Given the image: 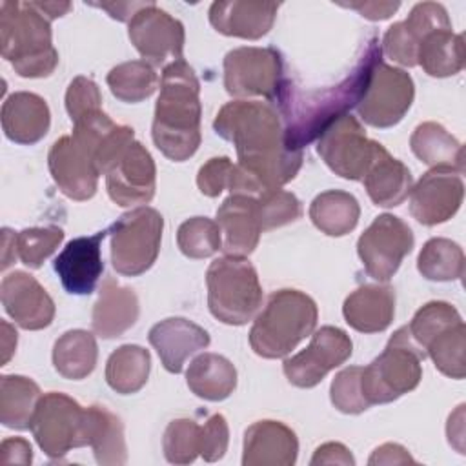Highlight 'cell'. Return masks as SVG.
Here are the masks:
<instances>
[{
    "label": "cell",
    "instance_id": "6da1fadb",
    "mask_svg": "<svg viewBox=\"0 0 466 466\" xmlns=\"http://www.w3.org/2000/svg\"><path fill=\"white\" fill-rule=\"evenodd\" d=\"M213 127L238 155L229 191L258 195L288 184L302 166V149L288 147L284 122L269 102L233 100L220 107Z\"/></svg>",
    "mask_w": 466,
    "mask_h": 466
},
{
    "label": "cell",
    "instance_id": "7a4b0ae2",
    "mask_svg": "<svg viewBox=\"0 0 466 466\" xmlns=\"http://www.w3.org/2000/svg\"><path fill=\"white\" fill-rule=\"evenodd\" d=\"M380 46L371 38L355 69L340 84L313 93H291L289 84L284 86L279 106L284 115V140L291 149H302L306 144L320 137V133L348 109L359 104L364 95L370 73L380 60Z\"/></svg>",
    "mask_w": 466,
    "mask_h": 466
},
{
    "label": "cell",
    "instance_id": "3957f363",
    "mask_svg": "<svg viewBox=\"0 0 466 466\" xmlns=\"http://www.w3.org/2000/svg\"><path fill=\"white\" fill-rule=\"evenodd\" d=\"M200 84L184 60L164 67L160 95L155 106L153 142L164 157L184 162L200 146Z\"/></svg>",
    "mask_w": 466,
    "mask_h": 466
},
{
    "label": "cell",
    "instance_id": "277c9868",
    "mask_svg": "<svg viewBox=\"0 0 466 466\" xmlns=\"http://www.w3.org/2000/svg\"><path fill=\"white\" fill-rule=\"evenodd\" d=\"M73 135L60 137L49 149L47 164L58 189L73 200H87L96 193V149L116 126L102 109L76 118Z\"/></svg>",
    "mask_w": 466,
    "mask_h": 466
},
{
    "label": "cell",
    "instance_id": "5b68a950",
    "mask_svg": "<svg viewBox=\"0 0 466 466\" xmlns=\"http://www.w3.org/2000/svg\"><path fill=\"white\" fill-rule=\"evenodd\" d=\"M0 44L2 56L20 76H49L58 64L49 18L35 2L5 0L0 4Z\"/></svg>",
    "mask_w": 466,
    "mask_h": 466
},
{
    "label": "cell",
    "instance_id": "8992f818",
    "mask_svg": "<svg viewBox=\"0 0 466 466\" xmlns=\"http://www.w3.org/2000/svg\"><path fill=\"white\" fill-rule=\"evenodd\" d=\"M317 319V304L306 293L299 289L275 291L251 326V350L264 359L286 357L313 333Z\"/></svg>",
    "mask_w": 466,
    "mask_h": 466
},
{
    "label": "cell",
    "instance_id": "52a82bcc",
    "mask_svg": "<svg viewBox=\"0 0 466 466\" xmlns=\"http://www.w3.org/2000/svg\"><path fill=\"white\" fill-rule=\"evenodd\" d=\"M208 306L215 319L229 326H242L253 319L262 288L257 269L246 257H220L206 271Z\"/></svg>",
    "mask_w": 466,
    "mask_h": 466
},
{
    "label": "cell",
    "instance_id": "ba28073f",
    "mask_svg": "<svg viewBox=\"0 0 466 466\" xmlns=\"http://www.w3.org/2000/svg\"><path fill=\"white\" fill-rule=\"evenodd\" d=\"M424 357L422 350L413 342L408 326L399 328L384 351L362 368L360 386L370 406L391 402L415 390L422 379Z\"/></svg>",
    "mask_w": 466,
    "mask_h": 466
},
{
    "label": "cell",
    "instance_id": "9c48e42d",
    "mask_svg": "<svg viewBox=\"0 0 466 466\" xmlns=\"http://www.w3.org/2000/svg\"><path fill=\"white\" fill-rule=\"evenodd\" d=\"M164 218L147 206L124 213L111 228V262L116 273L137 277L146 273L160 251Z\"/></svg>",
    "mask_w": 466,
    "mask_h": 466
},
{
    "label": "cell",
    "instance_id": "30bf717a",
    "mask_svg": "<svg viewBox=\"0 0 466 466\" xmlns=\"http://www.w3.org/2000/svg\"><path fill=\"white\" fill-rule=\"evenodd\" d=\"M29 430L40 450L51 459L87 446L86 408L64 393L49 391L40 397Z\"/></svg>",
    "mask_w": 466,
    "mask_h": 466
},
{
    "label": "cell",
    "instance_id": "8fae6325",
    "mask_svg": "<svg viewBox=\"0 0 466 466\" xmlns=\"http://www.w3.org/2000/svg\"><path fill=\"white\" fill-rule=\"evenodd\" d=\"M286 84L282 56L271 47H238L224 56V87L231 96L279 98Z\"/></svg>",
    "mask_w": 466,
    "mask_h": 466
},
{
    "label": "cell",
    "instance_id": "7c38bea8",
    "mask_svg": "<svg viewBox=\"0 0 466 466\" xmlns=\"http://www.w3.org/2000/svg\"><path fill=\"white\" fill-rule=\"evenodd\" d=\"M379 147V142L366 137L360 122L346 113L320 133L317 153L335 175L348 180H362Z\"/></svg>",
    "mask_w": 466,
    "mask_h": 466
},
{
    "label": "cell",
    "instance_id": "4fadbf2b",
    "mask_svg": "<svg viewBox=\"0 0 466 466\" xmlns=\"http://www.w3.org/2000/svg\"><path fill=\"white\" fill-rule=\"evenodd\" d=\"M413 96L415 86L411 76L399 67L384 64L380 58L370 73L357 111L373 127H391L408 113Z\"/></svg>",
    "mask_w": 466,
    "mask_h": 466
},
{
    "label": "cell",
    "instance_id": "5bb4252c",
    "mask_svg": "<svg viewBox=\"0 0 466 466\" xmlns=\"http://www.w3.org/2000/svg\"><path fill=\"white\" fill-rule=\"evenodd\" d=\"M411 248L413 233L410 226L390 213L379 215L357 242V253L366 273L380 282H386L395 275Z\"/></svg>",
    "mask_w": 466,
    "mask_h": 466
},
{
    "label": "cell",
    "instance_id": "9a60e30c",
    "mask_svg": "<svg viewBox=\"0 0 466 466\" xmlns=\"http://www.w3.org/2000/svg\"><path fill=\"white\" fill-rule=\"evenodd\" d=\"M353 351L351 339L335 326H322L300 353L284 360V375L297 388L317 386L326 373L344 364Z\"/></svg>",
    "mask_w": 466,
    "mask_h": 466
},
{
    "label": "cell",
    "instance_id": "2e32d148",
    "mask_svg": "<svg viewBox=\"0 0 466 466\" xmlns=\"http://www.w3.org/2000/svg\"><path fill=\"white\" fill-rule=\"evenodd\" d=\"M109 198L118 206L147 204L157 187V169L149 151L137 140L129 142L104 171Z\"/></svg>",
    "mask_w": 466,
    "mask_h": 466
},
{
    "label": "cell",
    "instance_id": "e0dca14e",
    "mask_svg": "<svg viewBox=\"0 0 466 466\" xmlns=\"http://www.w3.org/2000/svg\"><path fill=\"white\" fill-rule=\"evenodd\" d=\"M127 35L147 64L160 66L167 58L182 60L184 25L153 2H147L131 16Z\"/></svg>",
    "mask_w": 466,
    "mask_h": 466
},
{
    "label": "cell",
    "instance_id": "ac0fdd59",
    "mask_svg": "<svg viewBox=\"0 0 466 466\" xmlns=\"http://www.w3.org/2000/svg\"><path fill=\"white\" fill-rule=\"evenodd\" d=\"M464 184L461 173L450 167H431L410 193V213L424 226L450 220L461 208Z\"/></svg>",
    "mask_w": 466,
    "mask_h": 466
},
{
    "label": "cell",
    "instance_id": "d6986e66",
    "mask_svg": "<svg viewBox=\"0 0 466 466\" xmlns=\"http://www.w3.org/2000/svg\"><path fill=\"white\" fill-rule=\"evenodd\" d=\"M107 233L109 229L89 237H76L58 253L55 258V271L67 293L89 295L95 291L104 271L100 246Z\"/></svg>",
    "mask_w": 466,
    "mask_h": 466
},
{
    "label": "cell",
    "instance_id": "ffe728a7",
    "mask_svg": "<svg viewBox=\"0 0 466 466\" xmlns=\"http://www.w3.org/2000/svg\"><path fill=\"white\" fill-rule=\"evenodd\" d=\"M0 297L7 315L24 329H44L53 322V299L40 282L25 271H13L4 277Z\"/></svg>",
    "mask_w": 466,
    "mask_h": 466
},
{
    "label": "cell",
    "instance_id": "44dd1931",
    "mask_svg": "<svg viewBox=\"0 0 466 466\" xmlns=\"http://www.w3.org/2000/svg\"><path fill=\"white\" fill-rule=\"evenodd\" d=\"M441 27H451L446 9L437 2L417 4L406 20L388 27L382 47L384 53L408 67L417 66V49L422 38Z\"/></svg>",
    "mask_w": 466,
    "mask_h": 466
},
{
    "label": "cell",
    "instance_id": "7402d4cb",
    "mask_svg": "<svg viewBox=\"0 0 466 466\" xmlns=\"http://www.w3.org/2000/svg\"><path fill=\"white\" fill-rule=\"evenodd\" d=\"M217 224L224 233L226 255L248 257L253 253L262 233L257 197L231 193L217 209Z\"/></svg>",
    "mask_w": 466,
    "mask_h": 466
},
{
    "label": "cell",
    "instance_id": "603a6c76",
    "mask_svg": "<svg viewBox=\"0 0 466 466\" xmlns=\"http://www.w3.org/2000/svg\"><path fill=\"white\" fill-rule=\"evenodd\" d=\"M147 339L169 373H180L186 360L198 350L208 348L211 340L209 333L202 326L182 317H171L157 322L149 329Z\"/></svg>",
    "mask_w": 466,
    "mask_h": 466
},
{
    "label": "cell",
    "instance_id": "cb8c5ba5",
    "mask_svg": "<svg viewBox=\"0 0 466 466\" xmlns=\"http://www.w3.org/2000/svg\"><path fill=\"white\" fill-rule=\"evenodd\" d=\"M297 453L295 431L279 420H258L244 433V466H291Z\"/></svg>",
    "mask_w": 466,
    "mask_h": 466
},
{
    "label": "cell",
    "instance_id": "d4e9b609",
    "mask_svg": "<svg viewBox=\"0 0 466 466\" xmlns=\"http://www.w3.org/2000/svg\"><path fill=\"white\" fill-rule=\"evenodd\" d=\"M277 11H279L277 2H258V0L213 2L209 7V22L218 33L226 36L257 40L271 29Z\"/></svg>",
    "mask_w": 466,
    "mask_h": 466
},
{
    "label": "cell",
    "instance_id": "484cf974",
    "mask_svg": "<svg viewBox=\"0 0 466 466\" xmlns=\"http://www.w3.org/2000/svg\"><path fill=\"white\" fill-rule=\"evenodd\" d=\"M51 115L46 100L36 93L18 91L2 106V129L16 144L31 146L46 137Z\"/></svg>",
    "mask_w": 466,
    "mask_h": 466
},
{
    "label": "cell",
    "instance_id": "4316f807",
    "mask_svg": "<svg viewBox=\"0 0 466 466\" xmlns=\"http://www.w3.org/2000/svg\"><path fill=\"white\" fill-rule=\"evenodd\" d=\"M138 311L135 291L107 277L100 286L98 300L93 308V331L102 339L120 337L137 322Z\"/></svg>",
    "mask_w": 466,
    "mask_h": 466
},
{
    "label": "cell",
    "instance_id": "83f0119b",
    "mask_svg": "<svg viewBox=\"0 0 466 466\" xmlns=\"http://www.w3.org/2000/svg\"><path fill=\"white\" fill-rule=\"evenodd\" d=\"M342 313L360 333L384 331L395 315V291L391 286L364 284L346 297Z\"/></svg>",
    "mask_w": 466,
    "mask_h": 466
},
{
    "label": "cell",
    "instance_id": "f1b7e54d",
    "mask_svg": "<svg viewBox=\"0 0 466 466\" xmlns=\"http://www.w3.org/2000/svg\"><path fill=\"white\" fill-rule=\"evenodd\" d=\"M362 180L373 204L382 208L402 204L413 187L410 169L400 160L393 158L382 144Z\"/></svg>",
    "mask_w": 466,
    "mask_h": 466
},
{
    "label": "cell",
    "instance_id": "f546056e",
    "mask_svg": "<svg viewBox=\"0 0 466 466\" xmlns=\"http://www.w3.org/2000/svg\"><path fill=\"white\" fill-rule=\"evenodd\" d=\"M86 435L98 464L118 466L127 461L124 424L106 406L93 404L86 408Z\"/></svg>",
    "mask_w": 466,
    "mask_h": 466
},
{
    "label": "cell",
    "instance_id": "4dcf8cb0",
    "mask_svg": "<svg viewBox=\"0 0 466 466\" xmlns=\"http://www.w3.org/2000/svg\"><path fill=\"white\" fill-rule=\"evenodd\" d=\"M189 390L206 400H224L237 386L235 366L218 353H200L186 371Z\"/></svg>",
    "mask_w": 466,
    "mask_h": 466
},
{
    "label": "cell",
    "instance_id": "1f68e13d",
    "mask_svg": "<svg viewBox=\"0 0 466 466\" xmlns=\"http://www.w3.org/2000/svg\"><path fill=\"white\" fill-rule=\"evenodd\" d=\"M417 64L430 76H451L464 67V36L451 27L428 33L417 49Z\"/></svg>",
    "mask_w": 466,
    "mask_h": 466
},
{
    "label": "cell",
    "instance_id": "d6a6232c",
    "mask_svg": "<svg viewBox=\"0 0 466 466\" xmlns=\"http://www.w3.org/2000/svg\"><path fill=\"white\" fill-rule=\"evenodd\" d=\"M410 146L413 155L431 167H450L457 173L464 171V151L461 142L437 122L417 126L410 138Z\"/></svg>",
    "mask_w": 466,
    "mask_h": 466
},
{
    "label": "cell",
    "instance_id": "836d02e7",
    "mask_svg": "<svg viewBox=\"0 0 466 466\" xmlns=\"http://www.w3.org/2000/svg\"><path fill=\"white\" fill-rule=\"evenodd\" d=\"M360 217L359 202L353 195L329 189L317 195L309 206V218L322 233L329 237H342L350 233Z\"/></svg>",
    "mask_w": 466,
    "mask_h": 466
},
{
    "label": "cell",
    "instance_id": "e575fe53",
    "mask_svg": "<svg viewBox=\"0 0 466 466\" xmlns=\"http://www.w3.org/2000/svg\"><path fill=\"white\" fill-rule=\"evenodd\" d=\"M98 348L95 335L86 329L66 331L53 348L55 370L71 380L86 379L96 366Z\"/></svg>",
    "mask_w": 466,
    "mask_h": 466
},
{
    "label": "cell",
    "instance_id": "d590c367",
    "mask_svg": "<svg viewBox=\"0 0 466 466\" xmlns=\"http://www.w3.org/2000/svg\"><path fill=\"white\" fill-rule=\"evenodd\" d=\"M40 388L22 375L0 377V422L13 430H27L40 400Z\"/></svg>",
    "mask_w": 466,
    "mask_h": 466
},
{
    "label": "cell",
    "instance_id": "8d00e7d4",
    "mask_svg": "<svg viewBox=\"0 0 466 466\" xmlns=\"http://www.w3.org/2000/svg\"><path fill=\"white\" fill-rule=\"evenodd\" d=\"M149 370V351L137 344H124L116 348L107 359L106 382L116 393H137L147 382Z\"/></svg>",
    "mask_w": 466,
    "mask_h": 466
},
{
    "label": "cell",
    "instance_id": "74e56055",
    "mask_svg": "<svg viewBox=\"0 0 466 466\" xmlns=\"http://www.w3.org/2000/svg\"><path fill=\"white\" fill-rule=\"evenodd\" d=\"M417 269L428 280H457L464 273V253L461 246L450 238H430L419 253Z\"/></svg>",
    "mask_w": 466,
    "mask_h": 466
},
{
    "label": "cell",
    "instance_id": "f35d334b",
    "mask_svg": "<svg viewBox=\"0 0 466 466\" xmlns=\"http://www.w3.org/2000/svg\"><path fill=\"white\" fill-rule=\"evenodd\" d=\"M111 93L129 104L149 98L158 84V75L146 60H131L115 66L106 78Z\"/></svg>",
    "mask_w": 466,
    "mask_h": 466
},
{
    "label": "cell",
    "instance_id": "ab89813d",
    "mask_svg": "<svg viewBox=\"0 0 466 466\" xmlns=\"http://www.w3.org/2000/svg\"><path fill=\"white\" fill-rule=\"evenodd\" d=\"M466 326L457 322L437 333L424 348V353L431 357L435 368L451 379H464L466 375Z\"/></svg>",
    "mask_w": 466,
    "mask_h": 466
},
{
    "label": "cell",
    "instance_id": "60d3db41",
    "mask_svg": "<svg viewBox=\"0 0 466 466\" xmlns=\"http://www.w3.org/2000/svg\"><path fill=\"white\" fill-rule=\"evenodd\" d=\"M177 244L189 258H208L222 248V231L211 218L193 217L180 224Z\"/></svg>",
    "mask_w": 466,
    "mask_h": 466
},
{
    "label": "cell",
    "instance_id": "b9f144b4",
    "mask_svg": "<svg viewBox=\"0 0 466 466\" xmlns=\"http://www.w3.org/2000/svg\"><path fill=\"white\" fill-rule=\"evenodd\" d=\"M202 424L193 419L171 420L164 431V455L171 464H189L200 455Z\"/></svg>",
    "mask_w": 466,
    "mask_h": 466
},
{
    "label": "cell",
    "instance_id": "7bdbcfd3",
    "mask_svg": "<svg viewBox=\"0 0 466 466\" xmlns=\"http://www.w3.org/2000/svg\"><path fill=\"white\" fill-rule=\"evenodd\" d=\"M461 315L459 311L448 304V302H442V300H431L428 304H424L411 319L410 326H408V331L413 339V342L422 350L424 353V348L426 344L437 335L441 333L442 329H446L448 326L451 324H457L461 322ZM426 355V353H424Z\"/></svg>",
    "mask_w": 466,
    "mask_h": 466
},
{
    "label": "cell",
    "instance_id": "ee69618b",
    "mask_svg": "<svg viewBox=\"0 0 466 466\" xmlns=\"http://www.w3.org/2000/svg\"><path fill=\"white\" fill-rule=\"evenodd\" d=\"M64 240V231L58 226L27 228L16 233V253L27 268H40L42 262L58 248Z\"/></svg>",
    "mask_w": 466,
    "mask_h": 466
},
{
    "label": "cell",
    "instance_id": "f6af8a7d",
    "mask_svg": "<svg viewBox=\"0 0 466 466\" xmlns=\"http://www.w3.org/2000/svg\"><path fill=\"white\" fill-rule=\"evenodd\" d=\"M255 197H257L262 231L280 228L300 217V202L289 191L277 187V189H266Z\"/></svg>",
    "mask_w": 466,
    "mask_h": 466
},
{
    "label": "cell",
    "instance_id": "bcb514c9",
    "mask_svg": "<svg viewBox=\"0 0 466 466\" xmlns=\"http://www.w3.org/2000/svg\"><path fill=\"white\" fill-rule=\"evenodd\" d=\"M360 377H362L360 366H350L335 375L329 388V397L333 406L339 411L357 415L370 408V402L364 399V393H362Z\"/></svg>",
    "mask_w": 466,
    "mask_h": 466
},
{
    "label": "cell",
    "instance_id": "7dc6e473",
    "mask_svg": "<svg viewBox=\"0 0 466 466\" xmlns=\"http://www.w3.org/2000/svg\"><path fill=\"white\" fill-rule=\"evenodd\" d=\"M100 104H102L100 89L91 78L76 76L69 84L66 93V109L73 122L86 113L100 109Z\"/></svg>",
    "mask_w": 466,
    "mask_h": 466
},
{
    "label": "cell",
    "instance_id": "c3c4849f",
    "mask_svg": "<svg viewBox=\"0 0 466 466\" xmlns=\"http://www.w3.org/2000/svg\"><path fill=\"white\" fill-rule=\"evenodd\" d=\"M235 173V164L228 157L209 158L197 175V186L206 197H218L224 189H229Z\"/></svg>",
    "mask_w": 466,
    "mask_h": 466
},
{
    "label": "cell",
    "instance_id": "681fc988",
    "mask_svg": "<svg viewBox=\"0 0 466 466\" xmlns=\"http://www.w3.org/2000/svg\"><path fill=\"white\" fill-rule=\"evenodd\" d=\"M229 430L228 422L220 413L211 415L202 424V444H200V457L208 462H215L224 457L228 450Z\"/></svg>",
    "mask_w": 466,
    "mask_h": 466
},
{
    "label": "cell",
    "instance_id": "f907efd6",
    "mask_svg": "<svg viewBox=\"0 0 466 466\" xmlns=\"http://www.w3.org/2000/svg\"><path fill=\"white\" fill-rule=\"evenodd\" d=\"M33 450L31 444L22 437L5 439L0 446V464H31Z\"/></svg>",
    "mask_w": 466,
    "mask_h": 466
},
{
    "label": "cell",
    "instance_id": "816d5d0a",
    "mask_svg": "<svg viewBox=\"0 0 466 466\" xmlns=\"http://www.w3.org/2000/svg\"><path fill=\"white\" fill-rule=\"evenodd\" d=\"M319 464H355V459L351 457L350 450L340 442H326L315 450V455L311 459V466Z\"/></svg>",
    "mask_w": 466,
    "mask_h": 466
},
{
    "label": "cell",
    "instance_id": "f5cc1de1",
    "mask_svg": "<svg viewBox=\"0 0 466 466\" xmlns=\"http://www.w3.org/2000/svg\"><path fill=\"white\" fill-rule=\"evenodd\" d=\"M368 464H415V459L400 444L386 442L371 453Z\"/></svg>",
    "mask_w": 466,
    "mask_h": 466
},
{
    "label": "cell",
    "instance_id": "db71d44e",
    "mask_svg": "<svg viewBox=\"0 0 466 466\" xmlns=\"http://www.w3.org/2000/svg\"><path fill=\"white\" fill-rule=\"evenodd\" d=\"M342 5L357 9L368 20H384V18H390L399 9L400 4L399 2H351Z\"/></svg>",
    "mask_w": 466,
    "mask_h": 466
},
{
    "label": "cell",
    "instance_id": "11a10c76",
    "mask_svg": "<svg viewBox=\"0 0 466 466\" xmlns=\"http://www.w3.org/2000/svg\"><path fill=\"white\" fill-rule=\"evenodd\" d=\"M146 4H147V2H131V4H120V2H116V4H93V5L109 11V15H111L113 18H116V20H131V16H133L138 9H142Z\"/></svg>",
    "mask_w": 466,
    "mask_h": 466
},
{
    "label": "cell",
    "instance_id": "9f6ffc18",
    "mask_svg": "<svg viewBox=\"0 0 466 466\" xmlns=\"http://www.w3.org/2000/svg\"><path fill=\"white\" fill-rule=\"evenodd\" d=\"M15 348H16V331L9 322L2 320V366L7 364V360L15 353Z\"/></svg>",
    "mask_w": 466,
    "mask_h": 466
},
{
    "label": "cell",
    "instance_id": "6f0895ef",
    "mask_svg": "<svg viewBox=\"0 0 466 466\" xmlns=\"http://www.w3.org/2000/svg\"><path fill=\"white\" fill-rule=\"evenodd\" d=\"M15 237L16 233H13L11 229L7 228L2 229V269H5L13 262V258L18 257Z\"/></svg>",
    "mask_w": 466,
    "mask_h": 466
},
{
    "label": "cell",
    "instance_id": "680465c9",
    "mask_svg": "<svg viewBox=\"0 0 466 466\" xmlns=\"http://www.w3.org/2000/svg\"><path fill=\"white\" fill-rule=\"evenodd\" d=\"M35 5L47 16V18H58L66 15L71 9L69 2H35Z\"/></svg>",
    "mask_w": 466,
    "mask_h": 466
}]
</instances>
